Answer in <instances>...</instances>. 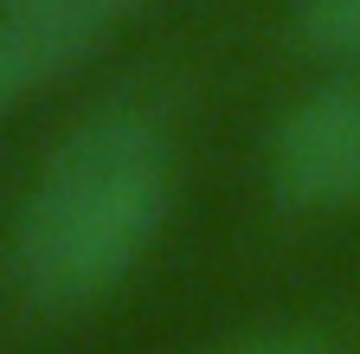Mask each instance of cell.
<instances>
[{"label": "cell", "mask_w": 360, "mask_h": 354, "mask_svg": "<svg viewBox=\"0 0 360 354\" xmlns=\"http://www.w3.org/2000/svg\"><path fill=\"white\" fill-rule=\"evenodd\" d=\"M270 194L283 213L328 219L360 206V71L309 91L270 136Z\"/></svg>", "instance_id": "obj_2"}, {"label": "cell", "mask_w": 360, "mask_h": 354, "mask_svg": "<svg viewBox=\"0 0 360 354\" xmlns=\"http://www.w3.org/2000/svg\"><path fill=\"white\" fill-rule=\"evenodd\" d=\"M110 7L97 0H7L0 13V116L77 71L103 46Z\"/></svg>", "instance_id": "obj_3"}, {"label": "cell", "mask_w": 360, "mask_h": 354, "mask_svg": "<svg viewBox=\"0 0 360 354\" xmlns=\"http://www.w3.org/2000/svg\"><path fill=\"white\" fill-rule=\"evenodd\" d=\"M174 155L142 110H97L45 155L13 219V277L39 309H90L135 277L167 226Z\"/></svg>", "instance_id": "obj_1"}, {"label": "cell", "mask_w": 360, "mask_h": 354, "mask_svg": "<svg viewBox=\"0 0 360 354\" xmlns=\"http://www.w3.org/2000/svg\"><path fill=\"white\" fill-rule=\"evenodd\" d=\"M97 7H116V0H97Z\"/></svg>", "instance_id": "obj_6"}, {"label": "cell", "mask_w": 360, "mask_h": 354, "mask_svg": "<svg viewBox=\"0 0 360 354\" xmlns=\"http://www.w3.org/2000/svg\"><path fill=\"white\" fill-rule=\"evenodd\" d=\"M212 354H341L328 335H309V329H264V335H238Z\"/></svg>", "instance_id": "obj_5"}, {"label": "cell", "mask_w": 360, "mask_h": 354, "mask_svg": "<svg viewBox=\"0 0 360 354\" xmlns=\"http://www.w3.org/2000/svg\"><path fill=\"white\" fill-rule=\"evenodd\" d=\"M296 39L315 58H360V0H296Z\"/></svg>", "instance_id": "obj_4"}]
</instances>
